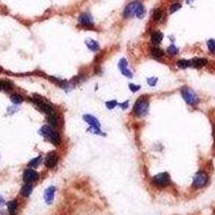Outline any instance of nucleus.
Instances as JSON below:
<instances>
[{"instance_id":"obj_1","label":"nucleus","mask_w":215,"mask_h":215,"mask_svg":"<svg viewBox=\"0 0 215 215\" xmlns=\"http://www.w3.org/2000/svg\"><path fill=\"white\" fill-rule=\"evenodd\" d=\"M124 16L126 19H129V17H138V19H143L145 16V9H144V6L141 2L139 1H135L129 3L127 7H126L125 11H124Z\"/></svg>"},{"instance_id":"obj_2","label":"nucleus","mask_w":215,"mask_h":215,"mask_svg":"<svg viewBox=\"0 0 215 215\" xmlns=\"http://www.w3.org/2000/svg\"><path fill=\"white\" fill-rule=\"evenodd\" d=\"M148 108H150V101L146 96H142L137 100V102L133 105L132 112L137 117H143L148 114Z\"/></svg>"},{"instance_id":"obj_3","label":"nucleus","mask_w":215,"mask_h":215,"mask_svg":"<svg viewBox=\"0 0 215 215\" xmlns=\"http://www.w3.org/2000/svg\"><path fill=\"white\" fill-rule=\"evenodd\" d=\"M181 94L183 96V99L185 100V102L189 105H197L199 103V98L196 95V93L194 90H191V88L184 87L182 88Z\"/></svg>"},{"instance_id":"obj_4","label":"nucleus","mask_w":215,"mask_h":215,"mask_svg":"<svg viewBox=\"0 0 215 215\" xmlns=\"http://www.w3.org/2000/svg\"><path fill=\"white\" fill-rule=\"evenodd\" d=\"M170 182H171L170 175H169L167 172H161V173L156 174V175L153 176V179H152V183H153L155 186H158V187L168 186L169 184H170Z\"/></svg>"},{"instance_id":"obj_5","label":"nucleus","mask_w":215,"mask_h":215,"mask_svg":"<svg viewBox=\"0 0 215 215\" xmlns=\"http://www.w3.org/2000/svg\"><path fill=\"white\" fill-rule=\"evenodd\" d=\"M208 180H209V176L206 172H203V171L197 172L196 175L194 176L193 186L195 187V188H201V187L207 185Z\"/></svg>"},{"instance_id":"obj_6","label":"nucleus","mask_w":215,"mask_h":215,"mask_svg":"<svg viewBox=\"0 0 215 215\" xmlns=\"http://www.w3.org/2000/svg\"><path fill=\"white\" fill-rule=\"evenodd\" d=\"M31 101L37 105V108L39 109V110H41L42 112L45 113L46 115H51V114H53V113H54V110H53V108L51 107L50 105L45 103L44 101H42L41 99H37V98H34V99H31Z\"/></svg>"},{"instance_id":"obj_7","label":"nucleus","mask_w":215,"mask_h":215,"mask_svg":"<svg viewBox=\"0 0 215 215\" xmlns=\"http://www.w3.org/2000/svg\"><path fill=\"white\" fill-rule=\"evenodd\" d=\"M25 183H32V182L37 181L39 179V173L37 171H35L34 169H27L24 172V175H23Z\"/></svg>"},{"instance_id":"obj_8","label":"nucleus","mask_w":215,"mask_h":215,"mask_svg":"<svg viewBox=\"0 0 215 215\" xmlns=\"http://www.w3.org/2000/svg\"><path fill=\"white\" fill-rule=\"evenodd\" d=\"M58 159H59V157H58L57 154L55 153V152H52V153H49L46 155V157L44 159V164L47 168H50V169L54 168V167L57 165Z\"/></svg>"},{"instance_id":"obj_9","label":"nucleus","mask_w":215,"mask_h":215,"mask_svg":"<svg viewBox=\"0 0 215 215\" xmlns=\"http://www.w3.org/2000/svg\"><path fill=\"white\" fill-rule=\"evenodd\" d=\"M79 22H80V24L84 27H93V25H94L93 16L89 13H86V12L80 15Z\"/></svg>"},{"instance_id":"obj_10","label":"nucleus","mask_w":215,"mask_h":215,"mask_svg":"<svg viewBox=\"0 0 215 215\" xmlns=\"http://www.w3.org/2000/svg\"><path fill=\"white\" fill-rule=\"evenodd\" d=\"M118 68H120L121 72H122L126 78H129V79L132 78V72L128 69V62H127V60H126V58H122V59L120 60Z\"/></svg>"},{"instance_id":"obj_11","label":"nucleus","mask_w":215,"mask_h":215,"mask_svg":"<svg viewBox=\"0 0 215 215\" xmlns=\"http://www.w3.org/2000/svg\"><path fill=\"white\" fill-rule=\"evenodd\" d=\"M55 191H56V188L54 186H50L49 188L45 189L44 191V200L46 203H52L53 200H54L55 197Z\"/></svg>"},{"instance_id":"obj_12","label":"nucleus","mask_w":215,"mask_h":215,"mask_svg":"<svg viewBox=\"0 0 215 215\" xmlns=\"http://www.w3.org/2000/svg\"><path fill=\"white\" fill-rule=\"evenodd\" d=\"M83 118H84L85 122L88 123V125H90L93 128H96V129H99L100 128L99 121H98L97 118L95 117V116L89 115V114H85L84 116H83Z\"/></svg>"},{"instance_id":"obj_13","label":"nucleus","mask_w":215,"mask_h":215,"mask_svg":"<svg viewBox=\"0 0 215 215\" xmlns=\"http://www.w3.org/2000/svg\"><path fill=\"white\" fill-rule=\"evenodd\" d=\"M191 65L196 68H201L208 65V60L206 58H195L193 62H191Z\"/></svg>"},{"instance_id":"obj_14","label":"nucleus","mask_w":215,"mask_h":215,"mask_svg":"<svg viewBox=\"0 0 215 215\" xmlns=\"http://www.w3.org/2000/svg\"><path fill=\"white\" fill-rule=\"evenodd\" d=\"M151 39H152V42H153L154 44H159V43L163 41L164 36H163V34H161L160 31H155V32H153V34H152Z\"/></svg>"},{"instance_id":"obj_15","label":"nucleus","mask_w":215,"mask_h":215,"mask_svg":"<svg viewBox=\"0 0 215 215\" xmlns=\"http://www.w3.org/2000/svg\"><path fill=\"white\" fill-rule=\"evenodd\" d=\"M32 189H34V186L31 185V183H26V185L23 186V188L21 191V194L24 197H29L30 194L32 193Z\"/></svg>"},{"instance_id":"obj_16","label":"nucleus","mask_w":215,"mask_h":215,"mask_svg":"<svg viewBox=\"0 0 215 215\" xmlns=\"http://www.w3.org/2000/svg\"><path fill=\"white\" fill-rule=\"evenodd\" d=\"M40 132H41V135H42L43 137H45L46 139H49V140H51V137H52L53 130H52V128H51L50 126L44 125V126H43V127L41 128Z\"/></svg>"},{"instance_id":"obj_17","label":"nucleus","mask_w":215,"mask_h":215,"mask_svg":"<svg viewBox=\"0 0 215 215\" xmlns=\"http://www.w3.org/2000/svg\"><path fill=\"white\" fill-rule=\"evenodd\" d=\"M151 54L152 56H153L154 58H160L164 56V51L160 49V47H157V46H153L151 49Z\"/></svg>"},{"instance_id":"obj_18","label":"nucleus","mask_w":215,"mask_h":215,"mask_svg":"<svg viewBox=\"0 0 215 215\" xmlns=\"http://www.w3.org/2000/svg\"><path fill=\"white\" fill-rule=\"evenodd\" d=\"M86 44H87L88 49H89L90 51H93V52H97V51H99V44H98V42H96L95 40L88 39L87 41H86Z\"/></svg>"},{"instance_id":"obj_19","label":"nucleus","mask_w":215,"mask_h":215,"mask_svg":"<svg viewBox=\"0 0 215 215\" xmlns=\"http://www.w3.org/2000/svg\"><path fill=\"white\" fill-rule=\"evenodd\" d=\"M47 122L52 127H57V124H58V118L55 113H53V114L51 115H47Z\"/></svg>"},{"instance_id":"obj_20","label":"nucleus","mask_w":215,"mask_h":215,"mask_svg":"<svg viewBox=\"0 0 215 215\" xmlns=\"http://www.w3.org/2000/svg\"><path fill=\"white\" fill-rule=\"evenodd\" d=\"M51 141H52L54 144L56 145H59L60 141H62V138H60V133L57 132V131H53L52 137H51Z\"/></svg>"},{"instance_id":"obj_21","label":"nucleus","mask_w":215,"mask_h":215,"mask_svg":"<svg viewBox=\"0 0 215 215\" xmlns=\"http://www.w3.org/2000/svg\"><path fill=\"white\" fill-rule=\"evenodd\" d=\"M42 160V157L41 156H38V157L31 159V160L28 163V167H30V168H36V167H38L40 165V163H41Z\"/></svg>"},{"instance_id":"obj_22","label":"nucleus","mask_w":215,"mask_h":215,"mask_svg":"<svg viewBox=\"0 0 215 215\" xmlns=\"http://www.w3.org/2000/svg\"><path fill=\"white\" fill-rule=\"evenodd\" d=\"M8 210H9V212L11 214H14L17 210V201L16 200L10 201L9 203H8Z\"/></svg>"},{"instance_id":"obj_23","label":"nucleus","mask_w":215,"mask_h":215,"mask_svg":"<svg viewBox=\"0 0 215 215\" xmlns=\"http://www.w3.org/2000/svg\"><path fill=\"white\" fill-rule=\"evenodd\" d=\"M163 15H164V12L161 9H156L155 11H154V14H153V19L155 22H159L161 19H163Z\"/></svg>"},{"instance_id":"obj_24","label":"nucleus","mask_w":215,"mask_h":215,"mask_svg":"<svg viewBox=\"0 0 215 215\" xmlns=\"http://www.w3.org/2000/svg\"><path fill=\"white\" fill-rule=\"evenodd\" d=\"M23 100H24V99H23L22 96L17 95V94H14V95L11 96V101L13 103H15V105H19V103H22Z\"/></svg>"},{"instance_id":"obj_25","label":"nucleus","mask_w":215,"mask_h":215,"mask_svg":"<svg viewBox=\"0 0 215 215\" xmlns=\"http://www.w3.org/2000/svg\"><path fill=\"white\" fill-rule=\"evenodd\" d=\"M167 53H168V54H170V55H176L179 53V49L178 47L175 46V45H170V46L168 47V49H167Z\"/></svg>"},{"instance_id":"obj_26","label":"nucleus","mask_w":215,"mask_h":215,"mask_svg":"<svg viewBox=\"0 0 215 215\" xmlns=\"http://www.w3.org/2000/svg\"><path fill=\"white\" fill-rule=\"evenodd\" d=\"M176 65H178V67L185 69V68L189 67V66L191 65V62H188V60H179V62H176Z\"/></svg>"},{"instance_id":"obj_27","label":"nucleus","mask_w":215,"mask_h":215,"mask_svg":"<svg viewBox=\"0 0 215 215\" xmlns=\"http://www.w3.org/2000/svg\"><path fill=\"white\" fill-rule=\"evenodd\" d=\"M207 45H208V49L210 52L215 53V40L214 39H210L207 42Z\"/></svg>"},{"instance_id":"obj_28","label":"nucleus","mask_w":215,"mask_h":215,"mask_svg":"<svg viewBox=\"0 0 215 215\" xmlns=\"http://www.w3.org/2000/svg\"><path fill=\"white\" fill-rule=\"evenodd\" d=\"M0 85H1V87L3 90L10 89V88L12 87V84L9 82V81H0Z\"/></svg>"},{"instance_id":"obj_29","label":"nucleus","mask_w":215,"mask_h":215,"mask_svg":"<svg viewBox=\"0 0 215 215\" xmlns=\"http://www.w3.org/2000/svg\"><path fill=\"white\" fill-rule=\"evenodd\" d=\"M181 9V4L180 3H173L170 7V13H175L178 10Z\"/></svg>"},{"instance_id":"obj_30","label":"nucleus","mask_w":215,"mask_h":215,"mask_svg":"<svg viewBox=\"0 0 215 215\" xmlns=\"http://www.w3.org/2000/svg\"><path fill=\"white\" fill-rule=\"evenodd\" d=\"M105 105H107V107L109 109H113V108H115L116 105H117V102H116L115 100H112V101H108Z\"/></svg>"},{"instance_id":"obj_31","label":"nucleus","mask_w":215,"mask_h":215,"mask_svg":"<svg viewBox=\"0 0 215 215\" xmlns=\"http://www.w3.org/2000/svg\"><path fill=\"white\" fill-rule=\"evenodd\" d=\"M129 88H130V89L132 90L133 93H135V92H137V90L140 89V86H139V85H135V84H130V85H129Z\"/></svg>"},{"instance_id":"obj_32","label":"nucleus","mask_w":215,"mask_h":215,"mask_svg":"<svg viewBox=\"0 0 215 215\" xmlns=\"http://www.w3.org/2000/svg\"><path fill=\"white\" fill-rule=\"evenodd\" d=\"M156 82H157V79H156V78H150V79H148V83L152 86L155 85Z\"/></svg>"},{"instance_id":"obj_33","label":"nucleus","mask_w":215,"mask_h":215,"mask_svg":"<svg viewBox=\"0 0 215 215\" xmlns=\"http://www.w3.org/2000/svg\"><path fill=\"white\" fill-rule=\"evenodd\" d=\"M3 202H4L3 198H2V197H0V206H2V204H3Z\"/></svg>"},{"instance_id":"obj_34","label":"nucleus","mask_w":215,"mask_h":215,"mask_svg":"<svg viewBox=\"0 0 215 215\" xmlns=\"http://www.w3.org/2000/svg\"><path fill=\"white\" fill-rule=\"evenodd\" d=\"M0 90H3V89H2V87H1V85H0Z\"/></svg>"},{"instance_id":"obj_35","label":"nucleus","mask_w":215,"mask_h":215,"mask_svg":"<svg viewBox=\"0 0 215 215\" xmlns=\"http://www.w3.org/2000/svg\"><path fill=\"white\" fill-rule=\"evenodd\" d=\"M0 215H3V214H2V213H1V212H0Z\"/></svg>"},{"instance_id":"obj_36","label":"nucleus","mask_w":215,"mask_h":215,"mask_svg":"<svg viewBox=\"0 0 215 215\" xmlns=\"http://www.w3.org/2000/svg\"><path fill=\"white\" fill-rule=\"evenodd\" d=\"M11 215H15V213H14V214H11Z\"/></svg>"}]
</instances>
